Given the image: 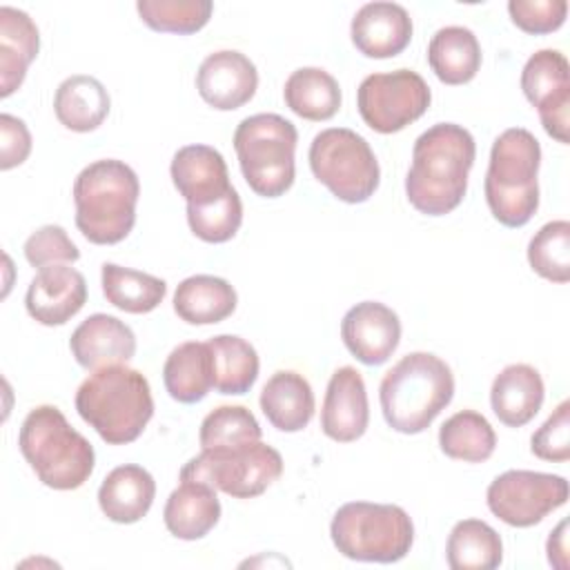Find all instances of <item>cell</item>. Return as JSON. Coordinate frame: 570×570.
<instances>
[{
    "label": "cell",
    "instance_id": "6da1fadb",
    "mask_svg": "<svg viewBox=\"0 0 570 570\" xmlns=\"http://www.w3.org/2000/svg\"><path fill=\"white\" fill-rule=\"evenodd\" d=\"M476 142L456 122H436L412 147V165L405 176L410 205L425 216H445L456 209L468 191Z\"/></svg>",
    "mask_w": 570,
    "mask_h": 570
},
{
    "label": "cell",
    "instance_id": "7a4b0ae2",
    "mask_svg": "<svg viewBox=\"0 0 570 570\" xmlns=\"http://www.w3.org/2000/svg\"><path fill=\"white\" fill-rule=\"evenodd\" d=\"M76 412L105 443H131L154 416L149 381L127 363L94 370L76 392Z\"/></svg>",
    "mask_w": 570,
    "mask_h": 570
},
{
    "label": "cell",
    "instance_id": "3957f363",
    "mask_svg": "<svg viewBox=\"0 0 570 570\" xmlns=\"http://www.w3.org/2000/svg\"><path fill=\"white\" fill-rule=\"evenodd\" d=\"M454 376L432 352H410L396 361L379 385L385 423L401 434H419L450 405Z\"/></svg>",
    "mask_w": 570,
    "mask_h": 570
},
{
    "label": "cell",
    "instance_id": "277c9868",
    "mask_svg": "<svg viewBox=\"0 0 570 570\" xmlns=\"http://www.w3.org/2000/svg\"><path fill=\"white\" fill-rule=\"evenodd\" d=\"M140 180L116 158L89 163L73 180L76 227L94 245H116L136 225Z\"/></svg>",
    "mask_w": 570,
    "mask_h": 570
},
{
    "label": "cell",
    "instance_id": "5b68a950",
    "mask_svg": "<svg viewBox=\"0 0 570 570\" xmlns=\"http://www.w3.org/2000/svg\"><path fill=\"white\" fill-rule=\"evenodd\" d=\"M18 448L38 481L51 490H78L96 465L94 445L56 405H38L24 416Z\"/></svg>",
    "mask_w": 570,
    "mask_h": 570
},
{
    "label": "cell",
    "instance_id": "8992f818",
    "mask_svg": "<svg viewBox=\"0 0 570 570\" xmlns=\"http://www.w3.org/2000/svg\"><path fill=\"white\" fill-rule=\"evenodd\" d=\"M541 145L532 131L510 127L490 149L485 171V203L490 214L505 227H523L539 209Z\"/></svg>",
    "mask_w": 570,
    "mask_h": 570
},
{
    "label": "cell",
    "instance_id": "52a82bcc",
    "mask_svg": "<svg viewBox=\"0 0 570 570\" xmlns=\"http://www.w3.org/2000/svg\"><path fill=\"white\" fill-rule=\"evenodd\" d=\"M330 537L345 559L396 563L414 543V523L401 505L350 501L334 512Z\"/></svg>",
    "mask_w": 570,
    "mask_h": 570
},
{
    "label": "cell",
    "instance_id": "ba28073f",
    "mask_svg": "<svg viewBox=\"0 0 570 570\" xmlns=\"http://www.w3.org/2000/svg\"><path fill=\"white\" fill-rule=\"evenodd\" d=\"M298 131L278 114H254L238 122L234 149L249 189L263 198H278L296 176L294 151Z\"/></svg>",
    "mask_w": 570,
    "mask_h": 570
},
{
    "label": "cell",
    "instance_id": "9c48e42d",
    "mask_svg": "<svg viewBox=\"0 0 570 570\" xmlns=\"http://www.w3.org/2000/svg\"><path fill=\"white\" fill-rule=\"evenodd\" d=\"M307 160L314 178L343 203H365L379 189V160L370 142L354 129L330 127L318 131L309 145Z\"/></svg>",
    "mask_w": 570,
    "mask_h": 570
},
{
    "label": "cell",
    "instance_id": "30bf717a",
    "mask_svg": "<svg viewBox=\"0 0 570 570\" xmlns=\"http://www.w3.org/2000/svg\"><path fill=\"white\" fill-rule=\"evenodd\" d=\"M283 474V456L263 441L200 450L183 468L178 479H196L234 499L263 494Z\"/></svg>",
    "mask_w": 570,
    "mask_h": 570
},
{
    "label": "cell",
    "instance_id": "8fae6325",
    "mask_svg": "<svg viewBox=\"0 0 570 570\" xmlns=\"http://www.w3.org/2000/svg\"><path fill=\"white\" fill-rule=\"evenodd\" d=\"M432 102V91L421 73L394 69L370 73L356 89V107L363 122L379 134H396L419 120Z\"/></svg>",
    "mask_w": 570,
    "mask_h": 570
},
{
    "label": "cell",
    "instance_id": "7c38bea8",
    "mask_svg": "<svg viewBox=\"0 0 570 570\" xmlns=\"http://www.w3.org/2000/svg\"><path fill=\"white\" fill-rule=\"evenodd\" d=\"M568 481L561 474L534 470H505L485 490L490 512L512 528H532L552 510L566 505Z\"/></svg>",
    "mask_w": 570,
    "mask_h": 570
},
{
    "label": "cell",
    "instance_id": "4fadbf2b",
    "mask_svg": "<svg viewBox=\"0 0 570 570\" xmlns=\"http://www.w3.org/2000/svg\"><path fill=\"white\" fill-rule=\"evenodd\" d=\"M521 89L550 138L568 145L570 129V65L557 49L534 51L521 69Z\"/></svg>",
    "mask_w": 570,
    "mask_h": 570
},
{
    "label": "cell",
    "instance_id": "5bb4252c",
    "mask_svg": "<svg viewBox=\"0 0 570 570\" xmlns=\"http://www.w3.org/2000/svg\"><path fill=\"white\" fill-rule=\"evenodd\" d=\"M341 338L363 365H383L401 343L399 314L379 301H361L345 312Z\"/></svg>",
    "mask_w": 570,
    "mask_h": 570
},
{
    "label": "cell",
    "instance_id": "9a60e30c",
    "mask_svg": "<svg viewBox=\"0 0 570 570\" xmlns=\"http://www.w3.org/2000/svg\"><path fill=\"white\" fill-rule=\"evenodd\" d=\"M196 89L209 107L234 111L247 105L258 89L256 65L236 49L214 51L196 71Z\"/></svg>",
    "mask_w": 570,
    "mask_h": 570
},
{
    "label": "cell",
    "instance_id": "2e32d148",
    "mask_svg": "<svg viewBox=\"0 0 570 570\" xmlns=\"http://www.w3.org/2000/svg\"><path fill=\"white\" fill-rule=\"evenodd\" d=\"M85 303L87 281L76 267L67 263L38 269L24 296L29 316L47 327L65 325L82 309Z\"/></svg>",
    "mask_w": 570,
    "mask_h": 570
},
{
    "label": "cell",
    "instance_id": "e0dca14e",
    "mask_svg": "<svg viewBox=\"0 0 570 570\" xmlns=\"http://www.w3.org/2000/svg\"><path fill=\"white\" fill-rule=\"evenodd\" d=\"M367 423L370 403L365 381L356 367L343 365L330 376L321 407V430L336 443H352L365 434Z\"/></svg>",
    "mask_w": 570,
    "mask_h": 570
},
{
    "label": "cell",
    "instance_id": "ac0fdd59",
    "mask_svg": "<svg viewBox=\"0 0 570 570\" xmlns=\"http://www.w3.org/2000/svg\"><path fill=\"white\" fill-rule=\"evenodd\" d=\"M169 174L176 191L194 207L212 205L234 189L223 154L209 145L180 147L171 158Z\"/></svg>",
    "mask_w": 570,
    "mask_h": 570
},
{
    "label": "cell",
    "instance_id": "d6986e66",
    "mask_svg": "<svg viewBox=\"0 0 570 570\" xmlns=\"http://www.w3.org/2000/svg\"><path fill=\"white\" fill-rule=\"evenodd\" d=\"M350 36L365 58H394L412 40V18L396 2H367L354 13Z\"/></svg>",
    "mask_w": 570,
    "mask_h": 570
},
{
    "label": "cell",
    "instance_id": "ffe728a7",
    "mask_svg": "<svg viewBox=\"0 0 570 570\" xmlns=\"http://www.w3.org/2000/svg\"><path fill=\"white\" fill-rule=\"evenodd\" d=\"M69 350L80 367L100 370L131 361L136 354V334L125 321L98 312L73 330Z\"/></svg>",
    "mask_w": 570,
    "mask_h": 570
},
{
    "label": "cell",
    "instance_id": "44dd1931",
    "mask_svg": "<svg viewBox=\"0 0 570 570\" xmlns=\"http://www.w3.org/2000/svg\"><path fill=\"white\" fill-rule=\"evenodd\" d=\"M178 481V488L171 490L163 510L165 528L169 534L183 541L203 539L220 519V501L216 488L196 479Z\"/></svg>",
    "mask_w": 570,
    "mask_h": 570
},
{
    "label": "cell",
    "instance_id": "7402d4cb",
    "mask_svg": "<svg viewBox=\"0 0 570 570\" xmlns=\"http://www.w3.org/2000/svg\"><path fill=\"white\" fill-rule=\"evenodd\" d=\"M546 387L539 370L528 363L505 365L492 381L490 405L508 428H523L543 405Z\"/></svg>",
    "mask_w": 570,
    "mask_h": 570
},
{
    "label": "cell",
    "instance_id": "603a6c76",
    "mask_svg": "<svg viewBox=\"0 0 570 570\" xmlns=\"http://www.w3.org/2000/svg\"><path fill=\"white\" fill-rule=\"evenodd\" d=\"M156 497L154 476L136 463H125L114 468L98 488V505L102 514L114 523H136L140 521Z\"/></svg>",
    "mask_w": 570,
    "mask_h": 570
},
{
    "label": "cell",
    "instance_id": "cb8c5ba5",
    "mask_svg": "<svg viewBox=\"0 0 570 570\" xmlns=\"http://www.w3.org/2000/svg\"><path fill=\"white\" fill-rule=\"evenodd\" d=\"M261 410L278 432H301L314 416L309 381L294 370L274 372L261 390Z\"/></svg>",
    "mask_w": 570,
    "mask_h": 570
},
{
    "label": "cell",
    "instance_id": "d4e9b609",
    "mask_svg": "<svg viewBox=\"0 0 570 570\" xmlns=\"http://www.w3.org/2000/svg\"><path fill=\"white\" fill-rule=\"evenodd\" d=\"M40 49V33L29 13L0 7V96L9 98L24 80Z\"/></svg>",
    "mask_w": 570,
    "mask_h": 570
},
{
    "label": "cell",
    "instance_id": "484cf974",
    "mask_svg": "<svg viewBox=\"0 0 570 570\" xmlns=\"http://www.w3.org/2000/svg\"><path fill=\"white\" fill-rule=\"evenodd\" d=\"M236 303L232 283L212 274L187 276L174 292V312L189 325H216L234 314Z\"/></svg>",
    "mask_w": 570,
    "mask_h": 570
},
{
    "label": "cell",
    "instance_id": "4316f807",
    "mask_svg": "<svg viewBox=\"0 0 570 570\" xmlns=\"http://www.w3.org/2000/svg\"><path fill=\"white\" fill-rule=\"evenodd\" d=\"M111 100L105 85L87 73L65 78L53 96V111L62 127L87 134L98 129L109 116Z\"/></svg>",
    "mask_w": 570,
    "mask_h": 570
},
{
    "label": "cell",
    "instance_id": "83f0119b",
    "mask_svg": "<svg viewBox=\"0 0 570 570\" xmlns=\"http://www.w3.org/2000/svg\"><path fill=\"white\" fill-rule=\"evenodd\" d=\"M163 383L167 394L178 403H198L214 387V356L209 343L187 341L176 345L165 365Z\"/></svg>",
    "mask_w": 570,
    "mask_h": 570
},
{
    "label": "cell",
    "instance_id": "f1b7e54d",
    "mask_svg": "<svg viewBox=\"0 0 570 570\" xmlns=\"http://www.w3.org/2000/svg\"><path fill=\"white\" fill-rule=\"evenodd\" d=\"M428 62L443 85H465L481 69V45L468 27H441L428 45Z\"/></svg>",
    "mask_w": 570,
    "mask_h": 570
},
{
    "label": "cell",
    "instance_id": "f546056e",
    "mask_svg": "<svg viewBox=\"0 0 570 570\" xmlns=\"http://www.w3.org/2000/svg\"><path fill=\"white\" fill-rule=\"evenodd\" d=\"M285 105L301 118L321 122L341 109V87L336 78L321 67H301L289 73L283 87Z\"/></svg>",
    "mask_w": 570,
    "mask_h": 570
},
{
    "label": "cell",
    "instance_id": "4dcf8cb0",
    "mask_svg": "<svg viewBox=\"0 0 570 570\" xmlns=\"http://www.w3.org/2000/svg\"><path fill=\"white\" fill-rule=\"evenodd\" d=\"M100 283L107 303L127 314L154 312L167 296L163 278L116 263H102Z\"/></svg>",
    "mask_w": 570,
    "mask_h": 570
},
{
    "label": "cell",
    "instance_id": "1f68e13d",
    "mask_svg": "<svg viewBox=\"0 0 570 570\" xmlns=\"http://www.w3.org/2000/svg\"><path fill=\"white\" fill-rule=\"evenodd\" d=\"M445 559L452 570H494L503 561V541L490 523L463 519L450 530Z\"/></svg>",
    "mask_w": 570,
    "mask_h": 570
},
{
    "label": "cell",
    "instance_id": "d6a6232c",
    "mask_svg": "<svg viewBox=\"0 0 570 570\" xmlns=\"http://www.w3.org/2000/svg\"><path fill=\"white\" fill-rule=\"evenodd\" d=\"M207 343L214 356V390L236 396L249 392L261 370L254 345L236 334H218Z\"/></svg>",
    "mask_w": 570,
    "mask_h": 570
},
{
    "label": "cell",
    "instance_id": "836d02e7",
    "mask_svg": "<svg viewBox=\"0 0 570 570\" xmlns=\"http://www.w3.org/2000/svg\"><path fill=\"white\" fill-rule=\"evenodd\" d=\"M439 448L450 459L483 463L494 454L497 434L481 412L461 410L443 421L439 430Z\"/></svg>",
    "mask_w": 570,
    "mask_h": 570
},
{
    "label": "cell",
    "instance_id": "e575fe53",
    "mask_svg": "<svg viewBox=\"0 0 570 570\" xmlns=\"http://www.w3.org/2000/svg\"><path fill=\"white\" fill-rule=\"evenodd\" d=\"M136 11L140 20L160 33H196L214 11L209 0H138Z\"/></svg>",
    "mask_w": 570,
    "mask_h": 570
},
{
    "label": "cell",
    "instance_id": "d590c367",
    "mask_svg": "<svg viewBox=\"0 0 570 570\" xmlns=\"http://www.w3.org/2000/svg\"><path fill=\"white\" fill-rule=\"evenodd\" d=\"M528 263L532 272L550 283L570 281V223L550 220L528 243Z\"/></svg>",
    "mask_w": 570,
    "mask_h": 570
},
{
    "label": "cell",
    "instance_id": "8d00e7d4",
    "mask_svg": "<svg viewBox=\"0 0 570 570\" xmlns=\"http://www.w3.org/2000/svg\"><path fill=\"white\" fill-rule=\"evenodd\" d=\"M263 430L256 416L243 405H220L212 410L198 430V441L203 450L229 448L240 443L261 441Z\"/></svg>",
    "mask_w": 570,
    "mask_h": 570
},
{
    "label": "cell",
    "instance_id": "74e56055",
    "mask_svg": "<svg viewBox=\"0 0 570 570\" xmlns=\"http://www.w3.org/2000/svg\"><path fill=\"white\" fill-rule=\"evenodd\" d=\"M187 223L196 238L205 243H227L236 236L243 223V203L236 189L212 205H187Z\"/></svg>",
    "mask_w": 570,
    "mask_h": 570
},
{
    "label": "cell",
    "instance_id": "f35d334b",
    "mask_svg": "<svg viewBox=\"0 0 570 570\" xmlns=\"http://www.w3.org/2000/svg\"><path fill=\"white\" fill-rule=\"evenodd\" d=\"M24 258L31 267H47V265H62L76 263L80 252L76 243L69 238L65 227L60 225H42L24 240Z\"/></svg>",
    "mask_w": 570,
    "mask_h": 570
},
{
    "label": "cell",
    "instance_id": "ab89813d",
    "mask_svg": "<svg viewBox=\"0 0 570 570\" xmlns=\"http://www.w3.org/2000/svg\"><path fill=\"white\" fill-rule=\"evenodd\" d=\"M530 452L541 461L566 463L570 459V403L561 401L543 425L530 436Z\"/></svg>",
    "mask_w": 570,
    "mask_h": 570
},
{
    "label": "cell",
    "instance_id": "60d3db41",
    "mask_svg": "<svg viewBox=\"0 0 570 570\" xmlns=\"http://www.w3.org/2000/svg\"><path fill=\"white\" fill-rule=\"evenodd\" d=\"M510 20L525 33L543 36L557 31L568 16L566 0H510Z\"/></svg>",
    "mask_w": 570,
    "mask_h": 570
},
{
    "label": "cell",
    "instance_id": "b9f144b4",
    "mask_svg": "<svg viewBox=\"0 0 570 570\" xmlns=\"http://www.w3.org/2000/svg\"><path fill=\"white\" fill-rule=\"evenodd\" d=\"M31 154V134L18 116H0V169L9 171L22 165Z\"/></svg>",
    "mask_w": 570,
    "mask_h": 570
},
{
    "label": "cell",
    "instance_id": "7bdbcfd3",
    "mask_svg": "<svg viewBox=\"0 0 570 570\" xmlns=\"http://www.w3.org/2000/svg\"><path fill=\"white\" fill-rule=\"evenodd\" d=\"M568 521H559V525L550 532L546 550H548V561L550 566H554L557 570H566L568 568Z\"/></svg>",
    "mask_w": 570,
    "mask_h": 570
}]
</instances>
